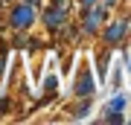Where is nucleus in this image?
Returning a JSON list of instances; mask_svg holds the SVG:
<instances>
[{
	"mask_svg": "<svg viewBox=\"0 0 131 125\" xmlns=\"http://www.w3.org/2000/svg\"><path fill=\"white\" fill-rule=\"evenodd\" d=\"M82 3H84V6H90V3H96V0H82Z\"/></svg>",
	"mask_w": 131,
	"mask_h": 125,
	"instance_id": "nucleus-7",
	"label": "nucleus"
},
{
	"mask_svg": "<svg viewBox=\"0 0 131 125\" xmlns=\"http://www.w3.org/2000/svg\"><path fill=\"white\" fill-rule=\"evenodd\" d=\"M122 32H125V20L114 23V26H111V29L105 32V38H108V41H117V38H122Z\"/></svg>",
	"mask_w": 131,
	"mask_h": 125,
	"instance_id": "nucleus-3",
	"label": "nucleus"
},
{
	"mask_svg": "<svg viewBox=\"0 0 131 125\" xmlns=\"http://www.w3.org/2000/svg\"><path fill=\"white\" fill-rule=\"evenodd\" d=\"M122 108H125V99H122V96H117V99H111L108 111H122Z\"/></svg>",
	"mask_w": 131,
	"mask_h": 125,
	"instance_id": "nucleus-5",
	"label": "nucleus"
},
{
	"mask_svg": "<svg viewBox=\"0 0 131 125\" xmlns=\"http://www.w3.org/2000/svg\"><path fill=\"white\" fill-rule=\"evenodd\" d=\"M96 87H93V79H90V73H84L82 79H79V84H76V93L79 96H90Z\"/></svg>",
	"mask_w": 131,
	"mask_h": 125,
	"instance_id": "nucleus-2",
	"label": "nucleus"
},
{
	"mask_svg": "<svg viewBox=\"0 0 131 125\" xmlns=\"http://www.w3.org/2000/svg\"><path fill=\"white\" fill-rule=\"evenodd\" d=\"M3 64H6V58H3V55H0V76H3Z\"/></svg>",
	"mask_w": 131,
	"mask_h": 125,
	"instance_id": "nucleus-6",
	"label": "nucleus"
},
{
	"mask_svg": "<svg viewBox=\"0 0 131 125\" xmlns=\"http://www.w3.org/2000/svg\"><path fill=\"white\" fill-rule=\"evenodd\" d=\"M128 70H131V58H128Z\"/></svg>",
	"mask_w": 131,
	"mask_h": 125,
	"instance_id": "nucleus-9",
	"label": "nucleus"
},
{
	"mask_svg": "<svg viewBox=\"0 0 131 125\" xmlns=\"http://www.w3.org/2000/svg\"><path fill=\"white\" fill-rule=\"evenodd\" d=\"M61 20H64V9H52V12H47V26L56 29Z\"/></svg>",
	"mask_w": 131,
	"mask_h": 125,
	"instance_id": "nucleus-4",
	"label": "nucleus"
},
{
	"mask_svg": "<svg viewBox=\"0 0 131 125\" xmlns=\"http://www.w3.org/2000/svg\"><path fill=\"white\" fill-rule=\"evenodd\" d=\"M32 20H35V12H32V6H29V3L18 6V9L12 12V26H15V29H26Z\"/></svg>",
	"mask_w": 131,
	"mask_h": 125,
	"instance_id": "nucleus-1",
	"label": "nucleus"
},
{
	"mask_svg": "<svg viewBox=\"0 0 131 125\" xmlns=\"http://www.w3.org/2000/svg\"><path fill=\"white\" fill-rule=\"evenodd\" d=\"M105 3H108V6H111V3H117V0H105Z\"/></svg>",
	"mask_w": 131,
	"mask_h": 125,
	"instance_id": "nucleus-8",
	"label": "nucleus"
}]
</instances>
